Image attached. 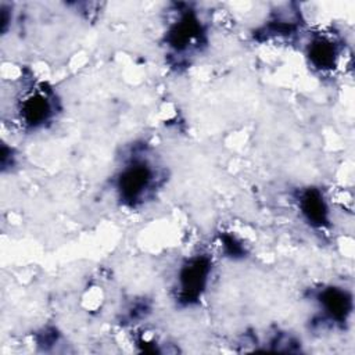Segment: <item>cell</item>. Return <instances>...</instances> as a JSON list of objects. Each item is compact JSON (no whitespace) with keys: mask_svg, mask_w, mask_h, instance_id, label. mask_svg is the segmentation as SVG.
Segmentation results:
<instances>
[{"mask_svg":"<svg viewBox=\"0 0 355 355\" xmlns=\"http://www.w3.org/2000/svg\"><path fill=\"white\" fill-rule=\"evenodd\" d=\"M320 302L323 304L326 312L337 319L343 320L345 319L347 313L349 312L351 306V300L345 294V291L340 288H327L320 294Z\"/></svg>","mask_w":355,"mask_h":355,"instance_id":"5b68a950","label":"cell"},{"mask_svg":"<svg viewBox=\"0 0 355 355\" xmlns=\"http://www.w3.org/2000/svg\"><path fill=\"white\" fill-rule=\"evenodd\" d=\"M308 55L315 67L320 69H327L336 64L337 51L330 40L316 39L309 44Z\"/></svg>","mask_w":355,"mask_h":355,"instance_id":"8992f818","label":"cell"},{"mask_svg":"<svg viewBox=\"0 0 355 355\" xmlns=\"http://www.w3.org/2000/svg\"><path fill=\"white\" fill-rule=\"evenodd\" d=\"M151 178L153 172L146 164L136 162L128 165L119 176L118 187L121 196L128 201L139 200L150 186Z\"/></svg>","mask_w":355,"mask_h":355,"instance_id":"7a4b0ae2","label":"cell"},{"mask_svg":"<svg viewBox=\"0 0 355 355\" xmlns=\"http://www.w3.org/2000/svg\"><path fill=\"white\" fill-rule=\"evenodd\" d=\"M300 205L305 218L318 226H322L327 219V207L319 190H306L300 200Z\"/></svg>","mask_w":355,"mask_h":355,"instance_id":"277c9868","label":"cell"},{"mask_svg":"<svg viewBox=\"0 0 355 355\" xmlns=\"http://www.w3.org/2000/svg\"><path fill=\"white\" fill-rule=\"evenodd\" d=\"M51 115V103L42 93L29 94L21 104V118L31 126H37Z\"/></svg>","mask_w":355,"mask_h":355,"instance_id":"3957f363","label":"cell"},{"mask_svg":"<svg viewBox=\"0 0 355 355\" xmlns=\"http://www.w3.org/2000/svg\"><path fill=\"white\" fill-rule=\"evenodd\" d=\"M209 275V261L204 257L190 259L179 273L182 297L187 301L197 298L205 287Z\"/></svg>","mask_w":355,"mask_h":355,"instance_id":"6da1fadb","label":"cell"}]
</instances>
